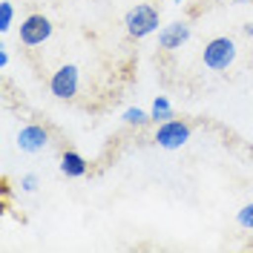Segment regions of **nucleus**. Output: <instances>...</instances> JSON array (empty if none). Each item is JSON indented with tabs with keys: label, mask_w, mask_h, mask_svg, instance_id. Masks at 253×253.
Listing matches in <instances>:
<instances>
[{
	"label": "nucleus",
	"mask_w": 253,
	"mask_h": 253,
	"mask_svg": "<svg viewBox=\"0 0 253 253\" xmlns=\"http://www.w3.org/2000/svg\"><path fill=\"white\" fill-rule=\"evenodd\" d=\"M158 23H161V15H158L156 6H150V3H135L132 9H126V15H124V29L132 41L150 38L153 32H158Z\"/></svg>",
	"instance_id": "f257e3e1"
},
{
	"label": "nucleus",
	"mask_w": 253,
	"mask_h": 253,
	"mask_svg": "<svg viewBox=\"0 0 253 253\" xmlns=\"http://www.w3.org/2000/svg\"><path fill=\"white\" fill-rule=\"evenodd\" d=\"M202 61L210 72H224V69H230L233 61H236V41L233 38H213V41H207L205 49H202Z\"/></svg>",
	"instance_id": "f03ea898"
},
{
	"label": "nucleus",
	"mask_w": 253,
	"mask_h": 253,
	"mask_svg": "<svg viewBox=\"0 0 253 253\" xmlns=\"http://www.w3.org/2000/svg\"><path fill=\"white\" fill-rule=\"evenodd\" d=\"M81 89V69L75 63H63L52 72L49 78V92L55 95L58 101H72Z\"/></svg>",
	"instance_id": "7ed1b4c3"
},
{
	"label": "nucleus",
	"mask_w": 253,
	"mask_h": 253,
	"mask_svg": "<svg viewBox=\"0 0 253 253\" xmlns=\"http://www.w3.org/2000/svg\"><path fill=\"white\" fill-rule=\"evenodd\" d=\"M52 32H55V26L46 15H38V12L26 15L20 20V43L23 46H43L52 38Z\"/></svg>",
	"instance_id": "20e7f679"
},
{
	"label": "nucleus",
	"mask_w": 253,
	"mask_h": 253,
	"mask_svg": "<svg viewBox=\"0 0 253 253\" xmlns=\"http://www.w3.org/2000/svg\"><path fill=\"white\" fill-rule=\"evenodd\" d=\"M190 124L187 121H181V118H170V121H161L156 129V138L153 141L158 147H164V150H181L184 144L190 141Z\"/></svg>",
	"instance_id": "39448f33"
},
{
	"label": "nucleus",
	"mask_w": 253,
	"mask_h": 253,
	"mask_svg": "<svg viewBox=\"0 0 253 253\" xmlns=\"http://www.w3.org/2000/svg\"><path fill=\"white\" fill-rule=\"evenodd\" d=\"M15 144L20 153H26V156H38V153H43L49 147V129L43 124H26L17 129L15 135Z\"/></svg>",
	"instance_id": "423d86ee"
},
{
	"label": "nucleus",
	"mask_w": 253,
	"mask_h": 253,
	"mask_svg": "<svg viewBox=\"0 0 253 253\" xmlns=\"http://www.w3.org/2000/svg\"><path fill=\"white\" fill-rule=\"evenodd\" d=\"M187 41H190V23H184V20H173V23L161 26V32H158V49H164V52L181 49Z\"/></svg>",
	"instance_id": "0eeeda50"
},
{
	"label": "nucleus",
	"mask_w": 253,
	"mask_h": 253,
	"mask_svg": "<svg viewBox=\"0 0 253 253\" xmlns=\"http://www.w3.org/2000/svg\"><path fill=\"white\" fill-rule=\"evenodd\" d=\"M89 170V164H86V158L81 156L78 150H63L61 156V173L66 178H84Z\"/></svg>",
	"instance_id": "6e6552de"
},
{
	"label": "nucleus",
	"mask_w": 253,
	"mask_h": 253,
	"mask_svg": "<svg viewBox=\"0 0 253 253\" xmlns=\"http://www.w3.org/2000/svg\"><path fill=\"white\" fill-rule=\"evenodd\" d=\"M150 118L156 121V124H161V121H170V118H175L173 115V104L164 98V95H158L156 101H153V107H150Z\"/></svg>",
	"instance_id": "1a4fd4ad"
},
{
	"label": "nucleus",
	"mask_w": 253,
	"mask_h": 253,
	"mask_svg": "<svg viewBox=\"0 0 253 253\" xmlns=\"http://www.w3.org/2000/svg\"><path fill=\"white\" fill-rule=\"evenodd\" d=\"M150 121H153L150 110H141V107H126L124 110V124L129 126H147Z\"/></svg>",
	"instance_id": "9d476101"
},
{
	"label": "nucleus",
	"mask_w": 253,
	"mask_h": 253,
	"mask_svg": "<svg viewBox=\"0 0 253 253\" xmlns=\"http://www.w3.org/2000/svg\"><path fill=\"white\" fill-rule=\"evenodd\" d=\"M12 20H15V6H12L9 0H3V3H0V32H3V35L12 29Z\"/></svg>",
	"instance_id": "9b49d317"
},
{
	"label": "nucleus",
	"mask_w": 253,
	"mask_h": 253,
	"mask_svg": "<svg viewBox=\"0 0 253 253\" xmlns=\"http://www.w3.org/2000/svg\"><path fill=\"white\" fill-rule=\"evenodd\" d=\"M236 224L242 227V230H253V202L251 205H245L236 213Z\"/></svg>",
	"instance_id": "f8f14e48"
},
{
	"label": "nucleus",
	"mask_w": 253,
	"mask_h": 253,
	"mask_svg": "<svg viewBox=\"0 0 253 253\" xmlns=\"http://www.w3.org/2000/svg\"><path fill=\"white\" fill-rule=\"evenodd\" d=\"M20 190H23V193H35V190H38V175L26 173L23 178H20Z\"/></svg>",
	"instance_id": "ddd939ff"
},
{
	"label": "nucleus",
	"mask_w": 253,
	"mask_h": 253,
	"mask_svg": "<svg viewBox=\"0 0 253 253\" xmlns=\"http://www.w3.org/2000/svg\"><path fill=\"white\" fill-rule=\"evenodd\" d=\"M6 66H9V52L0 49V69H6Z\"/></svg>",
	"instance_id": "4468645a"
},
{
	"label": "nucleus",
	"mask_w": 253,
	"mask_h": 253,
	"mask_svg": "<svg viewBox=\"0 0 253 253\" xmlns=\"http://www.w3.org/2000/svg\"><path fill=\"white\" fill-rule=\"evenodd\" d=\"M245 35H248V38H253V20H251V23H245Z\"/></svg>",
	"instance_id": "2eb2a0df"
},
{
	"label": "nucleus",
	"mask_w": 253,
	"mask_h": 253,
	"mask_svg": "<svg viewBox=\"0 0 253 253\" xmlns=\"http://www.w3.org/2000/svg\"><path fill=\"white\" fill-rule=\"evenodd\" d=\"M233 3H251V0H233Z\"/></svg>",
	"instance_id": "dca6fc26"
},
{
	"label": "nucleus",
	"mask_w": 253,
	"mask_h": 253,
	"mask_svg": "<svg viewBox=\"0 0 253 253\" xmlns=\"http://www.w3.org/2000/svg\"><path fill=\"white\" fill-rule=\"evenodd\" d=\"M173 3H184V0H173Z\"/></svg>",
	"instance_id": "f3484780"
}]
</instances>
